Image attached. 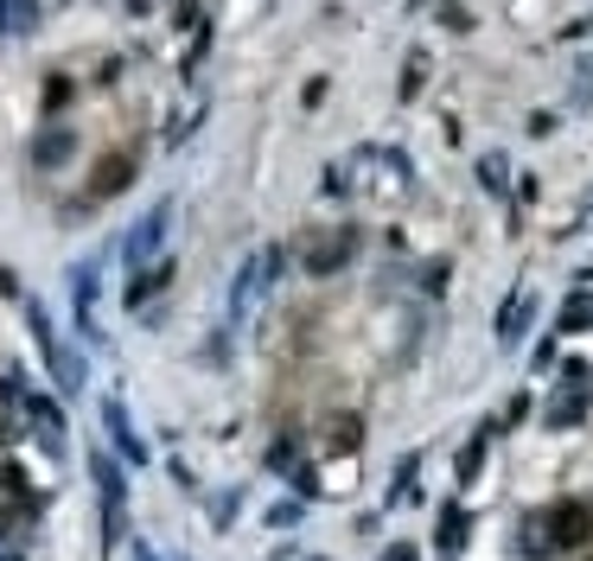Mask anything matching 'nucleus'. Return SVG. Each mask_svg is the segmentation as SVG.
I'll return each mask as SVG.
<instances>
[{"label": "nucleus", "instance_id": "obj_3", "mask_svg": "<svg viewBox=\"0 0 593 561\" xmlns=\"http://www.w3.org/2000/svg\"><path fill=\"white\" fill-rule=\"evenodd\" d=\"M345 249H351V236H319V243H313V256H306V268H319V274H326V268H338L345 262Z\"/></svg>", "mask_w": 593, "mask_h": 561}, {"label": "nucleus", "instance_id": "obj_1", "mask_svg": "<svg viewBox=\"0 0 593 561\" xmlns=\"http://www.w3.org/2000/svg\"><path fill=\"white\" fill-rule=\"evenodd\" d=\"M543 536H549V549H588V542H593V504H588V498L556 504V511L543 517Z\"/></svg>", "mask_w": 593, "mask_h": 561}, {"label": "nucleus", "instance_id": "obj_4", "mask_svg": "<svg viewBox=\"0 0 593 561\" xmlns=\"http://www.w3.org/2000/svg\"><path fill=\"white\" fill-rule=\"evenodd\" d=\"M460 536H466V517H460V504H453L446 524H441V549H460Z\"/></svg>", "mask_w": 593, "mask_h": 561}, {"label": "nucleus", "instance_id": "obj_2", "mask_svg": "<svg viewBox=\"0 0 593 561\" xmlns=\"http://www.w3.org/2000/svg\"><path fill=\"white\" fill-rule=\"evenodd\" d=\"M128 179H135V160H128V153H121V160H103V173H96V198H103V191H121Z\"/></svg>", "mask_w": 593, "mask_h": 561}]
</instances>
